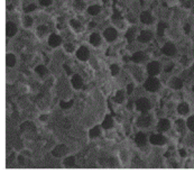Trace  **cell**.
<instances>
[{"instance_id":"obj_1","label":"cell","mask_w":194,"mask_h":174,"mask_svg":"<svg viewBox=\"0 0 194 174\" xmlns=\"http://www.w3.org/2000/svg\"><path fill=\"white\" fill-rule=\"evenodd\" d=\"M144 87H145V89L147 91L155 92V91H157L158 90V88H160V81L157 80L155 77H150L145 81Z\"/></svg>"},{"instance_id":"obj_2","label":"cell","mask_w":194,"mask_h":174,"mask_svg":"<svg viewBox=\"0 0 194 174\" xmlns=\"http://www.w3.org/2000/svg\"><path fill=\"white\" fill-rule=\"evenodd\" d=\"M136 108H137V110L145 114V112H147L150 109V102L146 98H140L136 102Z\"/></svg>"},{"instance_id":"obj_3","label":"cell","mask_w":194,"mask_h":174,"mask_svg":"<svg viewBox=\"0 0 194 174\" xmlns=\"http://www.w3.org/2000/svg\"><path fill=\"white\" fill-rule=\"evenodd\" d=\"M147 71H148V74L150 77H155L160 73V65L158 62H152L149 63L148 66H147Z\"/></svg>"},{"instance_id":"obj_4","label":"cell","mask_w":194,"mask_h":174,"mask_svg":"<svg viewBox=\"0 0 194 174\" xmlns=\"http://www.w3.org/2000/svg\"><path fill=\"white\" fill-rule=\"evenodd\" d=\"M162 52H163L165 55L173 56V55H175V53H176V47H175V45L172 44V43H166V44L163 46Z\"/></svg>"},{"instance_id":"obj_5","label":"cell","mask_w":194,"mask_h":174,"mask_svg":"<svg viewBox=\"0 0 194 174\" xmlns=\"http://www.w3.org/2000/svg\"><path fill=\"white\" fill-rule=\"evenodd\" d=\"M66 153H67V147L65 145H59L52 150L53 156L55 157H63Z\"/></svg>"},{"instance_id":"obj_6","label":"cell","mask_w":194,"mask_h":174,"mask_svg":"<svg viewBox=\"0 0 194 174\" xmlns=\"http://www.w3.org/2000/svg\"><path fill=\"white\" fill-rule=\"evenodd\" d=\"M76 57L81 61H87L89 59V49L85 47V46H82L80 49H77L76 52Z\"/></svg>"},{"instance_id":"obj_7","label":"cell","mask_w":194,"mask_h":174,"mask_svg":"<svg viewBox=\"0 0 194 174\" xmlns=\"http://www.w3.org/2000/svg\"><path fill=\"white\" fill-rule=\"evenodd\" d=\"M104 37L109 42H113L114 39L117 38V31L114 28H107L104 31Z\"/></svg>"},{"instance_id":"obj_8","label":"cell","mask_w":194,"mask_h":174,"mask_svg":"<svg viewBox=\"0 0 194 174\" xmlns=\"http://www.w3.org/2000/svg\"><path fill=\"white\" fill-rule=\"evenodd\" d=\"M150 121H152V118H150L148 115H146V112H145L142 117H139L137 124H138L139 127H144V128H145V127H148V126L150 125Z\"/></svg>"},{"instance_id":"obj_9","label":"cell","mask_w":194,"mask_h":174,"mask_svg":"<svg viewBox=\"0 0 194 174\" xmlns=\"http://www.w3.org/2000/svg\"><path fill=\"white\" fill-rule=\"evenodd\" d=\"M149 140H150V143L154 144V145H163V144H165V142H166L165 137L162 135H153L152 137L149 138Z\"/></svg>"},{"instance_id":"obj_10","label":"cell","mask_w":194,"mask_h":174,"mask_svg":"<svg viewBox=\"0 0 194 174\" xmlns=\"http://www.w3.org/2000/svg\"><path fill=\"white\" fill-rule=\"evenodd\" d=\"M152 37H153V34L149 31H142L140 35L138 36V41L142 43H146V42H148V41H150Z\"/></svg>"},{"instance_id":"obj_11","label":"cell","mask_w":194,"mask_h":174,"mask_svg":"<svg viewBox=\"0 0 194 174\" xmlns=\"http://www.w3.org/2000/svg\"><path fill=\"white\" fill-rule=\"evenodd\" d=\"M135 142L138 146H144L147 143V137H146V135L144 132H138L135 137Z\"/></svg>"},{"instance_id":"obj_12","label":"cell","mask_w":194,"mask_h":174,"mask_svg":"<svg viewBox=\"0 0 194 174\" xmlns=\"http://www.w3.org/2000/svg\"><path fill=\"white\" fill-rule=\"evenodd\" d=\"M61 42H62V39H61V37H59V35L56 34H53L49 36L48 38V44L52 47H56V46H59V44H61Z\"/></svg>"},{"instance_id":"obj_13","label":"cell","mask_w":194,"mask_h":174,"mask_svg":"<svg viewBox=\"0 0 194 174\" xmlns=\"http://www.w3.org/2000/svg\"><path fill=\"white\" fill-rule=\"evenodd\" d=\"M17 31V27L14 23H7V26H6V34H7L8 37H11L14 36Z\"/></svg>"},{"instance_id":"obj_14","label":"cell","mask_w":194,"mask_h":174,"mask_svg":"<svg viewBox=\"0 0 194 174\" xmlns=\"http://www.w3.org/2000/svg\"><path fill=\"white\" fill-rule=\"evenodd\" d=\"M140 21H142V24H146V25L152 24V23H153L152 15L149 14L148 11H144V13L140 15Z\"/></svg>"},{"instance_id":"obj_15","label":"cell","mask_w":194,"mask_h":174,"mask_svg":"<svg viewBox=\"0 0 194 174\" xmlns=\"http://www.w3.org/2000/svg\"><path fill=\"white\" fill-rule=\"evenodd\" d=\"M72 85L74 89H80L82 87V78L79 75V74H75V75H73L72 78Z\"/></svg>"},{"instance_id":"obj_16","label":"cell","mask_w":194,"mask_h":174,"mask_svg":"<svg viewBox=\"0 0 194 174\" xmlns=\"http://www.w3.org/2000/svg\"><path fill=\"white\" fill-rule=\"evenodd\" d=\"M171 127V124L167 119H160V122H158V130L160 132H166Z\"/></svg>"},{"instance_id":"obj_17","label":"cell","mask_w":194,"mask_h":174,"mask_svg":"<svg viewBox=\"0 0 194 174\" xmlns=\"http://www.w3.org/2000/svg\"><path fill=\"white\" fill-rule=\"evenodd\" d=\"M112 126H113V119H112V117L110 115L106 116V118H104L103 122H102V127L104 129H110Z\"/></svg>"},{"instance_id":"obj_18","label":"cell","mask_w":194,"mask_h":174,"mask_svg":"<svg viewBox=\"0 0 194 174\" xmlns=\"http://www.w3.org/2000/svg\"><path fill=\"white\" fill-rule=\"evenodd\" d=\"M101 42V38L100 36H99V34H97V33H93V34H91L90 36V43L92 44L93 46H98L99 44H100Z\"/></svg>"},{"instance_id":"obj_19","label":"cell","mask_w":194,"mask_h":174,"mask_svg":"<svg viewBox=\"0 0 194 174\" xmlns=\"http://www.w3.org/2000/svg\"><path fill=\"white\" fill-rule=\"evenodd\" d=\"M171 87L173 88V89H181V88L183 87V82L178 78H174L173 80L171 81Z\"/></svg>"},{"instance_id":"obj_20","label":"cell","mask_w":194,"mask_h":174,"mask_svg":"<svg viewBox=\"0 0 194 174\" xmlns=\"http://www.w3.org/2000/svg\"><path fill=\"white\" fill-rule=\"evenodd\" d=\"M144 59H145V55H144V53H142V52H137V53H135V54L131 56V60L135 63L142 62V61H144Z\"/></svg>"},{"instance_id":"obj_21","label":"cell","mask_w":194,"mask_h":174,"mask_svg":"<svg viewBox=\"0 0 194 174\" xmlns=\"http://www.w3.org/2000/svg\"><path fill=\"white\" fill-rule=\"evenodd\" d=\"M6 64H7L8 67H13V66H15V64H16V57H15V55H13V54H8L7 57H6Z\"/></svg>"},{"instance_id":"obj_22","label":"cell","mask_w":194,"mask_h":174,"mask_svg":"<svg viewBox=\"0 0 194 174\" xmlns=\"http://www.w3.org/2000/svg\"><path fill=\"white\" fill-rule=\"evenodd\" d=\"M100 10H101V8H100V6H98V5H93V6H91V7L88 8V13L90 15H92V16L98 15L100 13Z\"/></svg>"},{"instance_id":"obj_23","label":"cell","mask_w":194,"mask_h":174,"mask_svg":"<svg viewBox=\"0 0 194 174\" xmlns=\"http://www.w3.org/2000/svg\"><path fill=\"white\" fill-rule=\"evenodd\" d=\"M135 35H136V29L134 27L129 28L128 31L126 33V38L128 39V42H132L135 39Z\"/></svg>"},{"instance_id":"obj_24","label":"cell","mask_w":194,"mask_h":174,"mask_svg":"<svg viewBox=\"0 0 194 174\" xmlns=\"http://www.w3.org/2000/svg\"><path fill=\"white\" fill-rule=\"evenodd\" d=\"M177 111L180 112L181 115H186L187 112H189V106L186 103H181L178 107H177Z\"/></svg>"},{"instance_id":"obj_25","label":"cell","mask_w":194,"mask_h":174,"mask_svg":"<svg viewBox=\"0 0 194 174\" xmlns=\"http://www.w3.org/2000/svg\"><path fill=\"white\" fill-rule=\"evenodd\" d=\"M166 27L167 25L165 23H163V21H160V24H158V26H157V34H158V36H163Z\"/></svg>"},{"instance_id":"obj_26","label":"cell","mask_w":194,"mask_h":174,"mask_svg":"<svg viewBox=\"0 0 194 174\" xmlns=\"http://www.w3.org/2000/svg\"><path fill=\"white\" fill-rule=\"evenodd\" d=\"M63 163H64V165L67 167H73L74 166V164H75V160H74V157L73 156H69L64 160Z\"/></svg>"},{"instance_id":"obj_27","label":"cell","mask_w":194,"mask_h":174,"mask_svg":"<svg viewBox=\"0 0 194 174\" xmlns=\"http://www.w3.org/2000/svg\"><path fill=\"white\" fill-rule=\"evenodd\" d=\"M35 71H36V73H37L38 75H41V77H44V75L47 73V69H46L44 65H38Z\"/></svg>"},{"instance_id":"obj_28","label":"cell","mask_w":194,"mask_h":174,"mask_svg":"<svg viewBox=\"0 0 194 174\" xmlns=\"http://www.w3.org/2000/svg\"><path fill=\"white\" fill-rule=\"evenodd\" d=\"M90 137L91 138H94V137H98V136L100 135V127L99 126H95V127H93V128L90 130Z\"/></svg>"},{"instance_id":"obj_29","label":"cell","mask_w":194,"mask_h":174,"mask_svg":"<svg viewBox=\"0 0 194 174\" xmlns=\"http://www.w3.org/2000/svg\"><path fill=\"white\" fill-rule=\"evenodd\" d=\"M48 33V28L46 27V26H39L37 27V34L38 36H44Z\"/></svg>"},{"instance_id":"obj_30","label":"cell","mask_w":194,"mask_h":174,"mask_svg":"<svg viewBox=\"0 0 194 174\" xmlns=\"http://www.w3.org/2000/svg\"><path fill=\"white\" fill-rule=\"evenodd\" d=\"M125 99V96H124V92L122 91H118L117 94H116V98H114V100L116 102H118V103H121L122 101Z\"/></svg>"},{"instance_id":"obj_31","label":"cell","mask_w":194,"mask_h":174,"mask_svg":"<svg viewBox=\"0 0 194 174\" xmlns=\"http://www.w3.org/2000/svg\"><path fill=\"white\" fill-rule=\"evenodd\" d=\"M84 2L83 1H81V0H76L75 2H74V7L76 8V9H79V10H82L84 8Z\"/></svg>"},{"instance_id":"obj_32","label":"cell","mask_w":194,"mask_h":174,"mask_svg":"<svg viewBox=\"0 0 194 174\" xmlns=\"http://www.w3.org/2000/svg\"><path fill=\"white\" fill-rule=\"evenodd\" d=\"M187 127L192 132H194V116H192V117H190V118L187 119Z\"/></svg>"},{"instance_id":"obj_33","label":"cell","mask_w":194,"mask_h":174,"mask_svg":"<svg viewBox=\"0 0 194 174\" xmlns=\"http://www.w3.org/2000/svg\"><path fill=\"white\" fill-rule=\"evenodd\" d=\"M72 104H73V101L72 100L69 101V102L62 101V102H61V108H63V109H69V108H71V107H72Z\"/></svg>"},{"instance_id":"obj_34","label":"cell","mask_w":194,"mask_h":174,"mask_svg":"<svg viewBox=\"0 0 194 174\" xmlns=\"http://www.w3.org/2000/svg\"><path fill=\"white\" fill-rule=\"evenodd\" d=\"M110 70H111V74L112 75H117L119 73V66L116 65V64H112L110 66Z\"/></svg>"},{"instance_id":"obj_35","label":"cell","mask_w":194,"mask_h":174,"mask_svg":"<svg viewBox=\"0 0 194 174\" xmlns=\"http://www.w3.org/2000/svg\"><path fill=\"white\" fill-rule=\"evenodd\" d=\"M71 26H72L74 29H76V31H79V29L81 28L80 23H79L77 20H74V19H72V20H71Z\"/></svg>"},{"instance_id":"obj_36","label":"cell","mask_w":194,"mask_h":174,"mask_svg":"<svg viewBox=\"0 0 194 174\" xmlns=\"http://www.w3.org/2000/svg\"><path fill=\"white\" fill-rule=\"evenodd\" d=\"M25 26H26V27H31V25H33V19H31V17H29V16H26V17H25Z\"/></svg>"},{"instance_id":"obj_37","label":"cell","mask_w":194,"mask_h":174,"mask_svg":"<svg viewBox=\"0 0 194 174\" xmlns=\"http://www.w3.org/2000/svg\"><path fill=\"white\" fill-rule=\"evenodd\" d=\"M36 9V6L35 5H29V6H27V7L25 8V11L26 13H31V10H35Z\"/></svg>"},{"instance_id":"obj_38","label":"cell","mask_w":194,"mask_h":174,"mask_svg":"<svg viewBox=\"0 0 194 174\" xmlns=\"http://www.w3.org/2000/svg\"><path fill=\"white\" fill-rule=\"evenodd\" d=\"M39 4L42 6H49L52 4V0H39Z\"/></svg>"},{"instance_id":"obj_39","label":"cell","mask_w":194,"mask_h":174,"mask_svg":"<svg viewBox=\"0 0 194 174\" xmlns=\"http://www.w3.org/2000/svg\"><path fill=\"white\" fill-rule=\"evenodd\" d=\"M176 125L178 126V130H180V132H182V130H183V128H184V122L182 121V120H177Z\"/></svg>"},{"instance_id":"obj_40","label":"cell","mask_w":194,"mask_h":174,"mask_svg":"<svg viewBox=\"0 0 194 174\" xmlns=\"http://www.w3.org/2000/svg\"><path fill=\"white\" fill-rule=\"evenodd\" d=\"M132 90H134V84L132 83H129L128 87H127V93L128 94H131Z\"/></svg>"},{"instance_id":"obj_41","label":"cell","mask_w":194,"mask_h":174,"mask_svg":"<svg viewBox=\"0 0 194 174\" xmlns=\"http://www.w3.org/2000/svg\"><path fill=\"white\" fill-rule=\"evenodd\" d=\"M65 49L67 51V52H73V45L72 44H66Z\"/></svg>"},{"instance_id":"obj_42","label":"cell","mask_w":194,"mask_h":174,"mask_svg":"<svg viewBox=\"0 0 194 174\" xmlns=\"http://www.w3.org/2000/svg\"><path fill=\"white\" fill-rule=\"evenodd\" d=\"M184 29H185V33H186V34H189V33H190V25H185Z\"/></svg>"},{"instance_id":"obj_43","label":"cell","mask_w":194,"mask_h":174,"mask_svg":"<svg viewBox=\"0 0 194 174\" xmlns=\"http://www.w3.org/2000/svg\"><path fill=\"white\" fill-rule=\"evenodd\" d=\"M64 69H65L66 71H67V74H71V70L69 69V66H67V65H64Z\"/></svg>"},{"instance_id":"obj_44","label":"cell","mask_w":194,"mask_h":174,"mask_svg":"<svg viewBox=\"0 0 194 174\" xmlns=\"http://www.w3.org/2000/svg\"><path fill=\"white\" fill-rule=\"evenodd\" d=\"M180 154L182 155V156H185V154H186V153H185V150H180Z\"/></svg>"}]
</instances>
